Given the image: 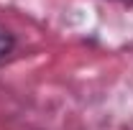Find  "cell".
I'll use <instances>...</instances> for the list:
<instances>
[{"mask_svg": "<svg viewBox=\"0 0 133 130\" xmlns=\"http://www.w3.org/2000/svg\"><path fill=\"white\" fill-rule=\"evenodd\" d=\"M13 49H16V38H13L8 31H3V28H0V64L13 54Z\"/></svg>", "mask_w": 133, "mask_h": 130, "instance_id": "1", "label": "cell"}, {"mask_svg": "<svg viewBox=\"0 0 133 130\" xmlns=\"http://www.w3.org/2000/svg\"><path fill=\"white\" fill-rule=\"evenodd\" d=\"M115 3H133V0H115Z\"/></svg>", "mask_w": 133, "mask_h": 130, "instance_id": "2", "label": "cell"}]
</instances>
